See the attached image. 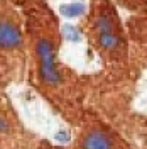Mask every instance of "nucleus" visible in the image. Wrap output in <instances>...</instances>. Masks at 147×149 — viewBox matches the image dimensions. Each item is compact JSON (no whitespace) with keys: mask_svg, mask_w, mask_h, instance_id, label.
Listing matches in <instances>:
<instances>
[{"mask_svg":"<svg viewBox=\"0 0 147 149\" xmlns=\"http://www.w3.org/2000/svg\"><path fill=\"white\" fill-rule=\"evenodd\" d=\"M37 54L41 63V76L49 85H58L61 81V74L54 65V49L49 39H41L37 42Z\"/></svg>","mask_w":147,"mask_h":149,"instance_id":"nucleus-1","label":"nucleus"},{"mask_svg":"<svg viewBox=\"0 0 147 149\" xmlns=\"http://www.w3.org/2000/svg\"><path fill=\"white\" fill-rule=\"evenodd\" d=\"M22 42L20 31L19 27L10 20H0V46L5 49L19 47Z\"/></svg>","mask_w":147,"mask_h":149,"instance_id":"nucleus-2","label":"nucleus"},{"mask_svg":"<svg viewBox=\"0 0 147 149\" xmlns=\"http://www.w3.org/2000/svg\"><path fill=\"white\" fill-rule=\"evenodd\" d=\"M83 149H113V141L101 129H92L83 139Z\"/></svg>","mask_w":147,"mask_h":149,"instance_id":"nucleus-3","label":"nucleus"},{"mask_svg":"<svg viewBox=\"0 0 147 149\" xmlns=\"http://www.w3.org/2000/svg\"><path fill=\"white\" fill-rule=\"evenodd\" d=\"M98 41H100V46L103 49H108V51H115L119 49L122 44V37L119 36L117 31H110V32H101L98 34Z\"/></svg>","mask_w":147,"mask_h":149,"instance_id":"nucleus-4","label":"nucleus"},{"mask_svg":"<svg viewBox=\"0 0 147 149\" xmlns=\"http://www.w3.org/2000/svg\"><path fill=\"white\" fill-rule=\"evenodd\" d=\"M61 12L64 15H69V17H74V15H80L83 12V5L80 3H74V5H63L61 7Z\"/></svg>","mask_w":147,"mask_h":149,"instance_id":"nucleus-5","label":"nucleus"},{"mask_svg":"<svg viewBox=\"0 0 147 149\" xmlns=\"http://www.w3.org/2000/svg\"><path fill=\"white\" fill-rule=\"evenodd\" d=\"M64 32H66V37H69V39H74V41H78V39H80V34H78V29H76V27L64 26Z\"/></svg>","mask_w":147,"mask_h":149,"instance_id":"nucleus-6","label":"nucleus"},{"mask_svg":"<svg viewBox=\"0 0 147 149\" xmlns=\"http://www.w3.org/2000/svg\"><path fill=\"white\" fill-rule=\"evenodd\" d=\"M10 130V125H9V122L5 120L2 115H0V132H9Z\"/></svg>","mask_w":147,"mask_h":149,"instance_id":"nucleus-7","label":"nucleus"}]
</instances>
